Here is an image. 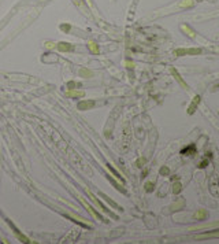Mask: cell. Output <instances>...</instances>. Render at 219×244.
I'll return each mask as SVG.
<instances>
[{"mask_svg": "<svg viewBox=\"0 0 219 244\" xmlns=\"http://www.w3.org/2000/svg\"><path fill=\"white\" fill-rule=\"evenodd\" d=\"M194 152H196V145H194V144H192V145H189V147H186V148L182 149L181 154H182V155H193Z\"/></svg>", "mask_w": 219, "mask_h": 244, "instance_id": "cell-1", "label": "cell"}, {"mask_svg": "<svg viewBox=\"0 0 219 244\" xmlns=\"http://www.w3.org/2000/svg\"><path fill=\"white\" fill-rule=\"evenodd\" d=\"M93 102H86V103H80V104H78V107H80V109H84V110H85V109H88V107H92V106H93Z\"/></svg>", "mask_w": 219, "mask_h": 244, "instance_id": "cell-3", "label": "cell"}, {"mask_svg": "<svg viewBox=\"0 0 219 244\" xmlns=\"http://www.w3.org/2000/svg\"><path fill=\"white\" fill-rule=\"evenodd\" d=\"M59 49H62V51H71V49H73V47L67 45V43H60L59 44Z\"/></svg>", "mask_w": 219, "mask_h": 244, "instance_id": "cell-2", "label": "cell"}]
</instances>
